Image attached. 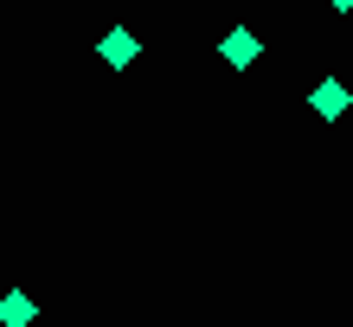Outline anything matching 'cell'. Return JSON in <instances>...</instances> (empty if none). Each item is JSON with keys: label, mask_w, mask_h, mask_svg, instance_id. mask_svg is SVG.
Listing matches in <instances>:
<instances>
[{"label": "cell", "mask_w": 353, "mask_h": 327, "mask_svg": "<svg viewBox=\"0 0 353 327\" xmlns=\"http://www.w3.org/2000/svg\"><path fill=\"white\" fill-rule=\"evenodd\" d=\"M225 58H232V65H251V58H257V39L251 32H232V39H225Z\"/></svg>", "instance_id": "1"}, {"label": "cell", "mask_w": 353, "mask_h": 327, "mask_svg": "<svg viewBox=\"0 0 353 327\" xmlns=\"http://www.w3.org/2000/svg\"><path fill=\"white\" fill-rule=\"evenodd\" d=\"M315 109H321V116H341V109H347V90H341V84H321V90H315Z\"/></svg>", "instance_id": "2"}, {"label": "cell", "mask_w": 353, "mask_h": 327, "mask_svg": "<svg viewBox=\"0 0 353 327\" xmlns=\"http://www.w3.org/2000/svg\"><path fill=\"white\" fill-rule=\"evenodd\" d=\"M0 315H7V327H26V295H7V302H0Z\"/></svg>", "instance_id": "3"}, {"label": "cell", "mask_w": 353, "mask_h": 327, "mask_svg": "<svg viewBox=\"0 0 353 327\" xmlns=\"http://www.w3.org/2000/svg\"><path fill=\"white\" fill-rule=\"evenodd\" d=\"M334 7H353V0H334Z\"/></svg>", "instance_id": "4"}]
</instances>
